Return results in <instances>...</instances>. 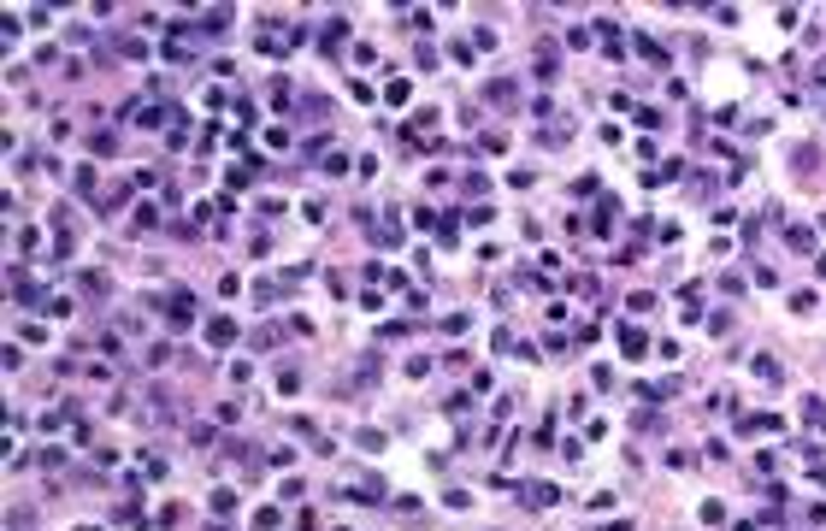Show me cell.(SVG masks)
Here are the masks:
<instances>
[{"label": "cell", "mask_w": 826, "mask_h": 531, "mask_svg": "<svg viewBox=\"0 0 826 531\" xmlns=\"http://www.w3.org/2000/svg\"><path fill=\"white\" fill-rule=\"evenodd\" d=\"M620 354H626V360H644L649 354V337L637 331V324H620Z\"/></svg>", "instance_id": "obj_1"}, {"label": "cell", "mask_w": 826, "mask_h": 531, "mask_svg": "<svg viewBox=\"0 0 826 531\" xmlns=\"http://www.w3.org/2000/svg\"><path fill=\"white\" fill-rule=\"evenodd\" d=\"M165 313H172V324H189V319H195V301H189V290H172Z\"/></svg>", "instance_id": "obj_2"}, {"label": "cell", "mask_w": 826, "mask_h": 531, "mask_svg": "<svg viewBox=\"0 0 826 531\" xmlns=\"http://www.w3.org/2000/svg\"><path fill=\"white\" fill-rule=\"evenodd\" d=\"M484 95H490V106H502V113H514V95H519V88L508 83V77H496V83H490Z\"/></svg>", "instance_id": "obj_3"}, {"label": "cell", "mask_w": 826, "mask_h": 531, "mask_svg": "<svg viewBox=\"0 0 826 531\" xmlns=\"http://www.w3.org/2000/svg\"><path fill=\"white\" fill-rule=\"evenodd\" d=\"M555 65H560V59H555V42H537V77H555Z\"/></svg>", "instance_id": "obj_4"}, {"label": "cell", "mask_w": 826, "mask_h": 531, "mask_svg": "<svg viewBox=\"0 0 826 531\" xmlns=\"http://www.w3.org/2000/svg\"><path fill=\"white\" fill-rule=\"evenodd\" d=\"M637 59H649V65H667V54H661V42H649V36H637Z\"/></svg>", "instance_id": "obj_5"}, {"label": "cell", "mask_w": 826, "mask_h": 531, "mask_svg": "<svg viewBox=\"0 0 826 531\" xmlns=\"http://www.w3.org/2000/svg\"><path fill=\"white\" fill-rule=\"evenodd\" d=\"M549 502H555V484H531L526 490V508H549Z\"/></svg>", "instance_id": "obj_6"}, {"label": "cell", "mask_w": 826, "mask_h": 531, "mask_svg": "<svg viewBox=\"0 0 826 531\" xmlns=\"http://www.w3.org/2000/svg\"><path fill=\"white\" fill-rule=\"evenodd\" d=\"M755 378L773 384V378H779V360H773V354H755Z\"/></svg>", "instance_id": "obj_7"}, {"label": "cell", "mask_w": 826, "mask_h": 531, "mask_svg": "<svg viewBox=\"0 0 826 531\" xmlns=\"http://www.w3.org/2000/svg\"><path fill=\"white\" fill-rule=\"evenodd\" d=\"M12 301H18V307H36V283H24V278H12Z\"/></svg>", "instance_id": "obj_8"}, {"label": "cell", "mask_w": 826, "mask_h": 531, "mask_svg": "<svg viewBox=\"0 0 826 531\" xmlns=\"http://www.w3.org/2000/svg\"><path fill=\"white\" fill-rule=\"evenodd\" d=\"M360 502H384V478L366 472V478H360Z\"/></svg>", "instance_id": "obj_9"}, {"label": "cell", "mask_w": 826, "mask_h": 531, "mask_svg": "<svg viewBox=\"0 0 826 531\" xmlns=\"http://www.w3.org/2000/svg\"><path fill=\"white\" fill-rule=\"evenodd\" d=\"M278 390H283V396H295V390H301V372L283 366V372H278Z\"/></svg>", "instance_id": "obj_10"}, {"label": "cell", "mask_w": 826, "mask_h": 531, "mask_svg": "<svg viewBox=\"0 0 826 531\" xmlns=\"http://www.w3.org/2000/svg\"><path fill=\"white\" fill-rule=\"evenodd\" d=\"M785 242H791L796 254H809V248H814V236H809V231H785Z\"/></svg>", "instance_id": "obj_11"}, {"label": "cell", "mask_w": 826, "mask_h": 531, "mask_svg": "<svg viewBox=\"0 0 826 531\" xmlns=\"http://www.w3.org/2000/svg\"><path fill=\"white\" fill-rule=\"evenodd\" d=\"M206 337H213V342H231V337H236V324H231V319H213V331H206Z\"/></svg>", "instance_id": "obj_12"}, {"label": "cell", "mask_w": 826, "mask_h": 531, "mask_svg": "<svg viewBox=\"0 0 826 531\" xmlns=\"http://www.w3.org/2000/svg\"><path fill=\"white\" fill-rule=\"evenodd\" d=\"M608 531H632V526H608Z\"/></svg>", "instance_id": "obj_13"}, {"label": "cell", "mask_w": 826, "mask_h": 531, "mask_svg": "<svg viewBox=\"0 0 826 531\" xmlns=\"http://www.w3.org/2000/svg\"><path fill=\"white\" fill-rule=\"evenodd\" d=\"M213 531H219V526H213Z\"/></svg>", "instance_id": "obj_14"}]
</instances>
